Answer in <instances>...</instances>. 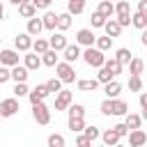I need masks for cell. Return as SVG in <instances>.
I'll return each mask as SVG.
<instances>
[{
	"label": "cell",
	"instance_id": "obj_1",
	"mask_svg": "<svg viewBox=\"0 0 147 147\" xmlns=\"http://www.w3.org/2000/svg\"><path fill=\"white\" fill-rule=\"evenodd\" d=\"M83 55V60L90 64V67H103V60H106V55H103V51H99V48H94V46H85V51L80 53Z\"/></svg>",
	"mask_w": 147,
	"mask_h": 147
},
{
	"label": "cell",
	"instance_id": "obj_2",
	"mask_svg": "<svg viewBox=\"0 0 147 147\" xmlns=\"http://www.w3.org/2000/svg\"><path fill=\"white\" fill-rule=\"evenodd\" d=\"M32 117H34V122L37 124H48L51 122V108L44 103V101H37V103H32Z\"/></svg>",
	"mask_w": 147,
	"mask_h": 147
},
{
	"label": "cell",
	"instance_id": "obj_3",
	"mask_svg": "<svg viewBox=\"0 0 147 147\" xmlns=\"http://www.w3.org/2000/svg\"><path fill=\"white\" fill-rule=\"evenodd\" d=\"M55 71H57V78L62 83H74L76 80V71H74V67L69 62H57L55 64Z\"/></svg>",
	"mask_w": 147,
	"mask_h": 147
},
{
	"label": "cell",
	"instance_id": "obj_4",
	"mask_svg": "<svg viewBox=\"0 0 147 147\" xmlns=\"http://www.w3.org/2000/svg\"><path fill=\"white\" fill-rule=\"evenodd\" d=\"M18 110H21L18 99H5V101H0V117H14Z\"/></svg>",
	"mask_w": 147,
	"mask_h": 147
},
{
	"label": "cell",
	"instance_id": "obj_5",
	"mask_svg": "<svg viewBox=\"0 0 147 147\" xmlns=\"http://www.w3.org/2000/svg\"><path fill=\"white\" fill-rule=\"evenodd\" d=\"M69 103H74V94L69 90H60L55 94V110H67Z\"/></svg>",
	"mask_w": 147,
	"mask_h": 147
},
{
	"label": "cell",
	"instance_id": "obj_6",
	"mask_svg": "<svg viewBox=\"0 0 147 147\" xmlns=\"http://www.w3.org/2000/svg\"><path fill=\"white\" fill-rule=\"evenodd\" d=\"M28 76H30V71H28L23 64H14V67H9V80H14V83H25Z\"/></svg>",
	"mask_w": 147,
	"mask_h": 147
},
{
	"label": "cell",
	"instance_id": "obj_7",
	"mask_svg": "<svg viewBox=\"0 0 147 147\" xmlns=\"http://www.w3.org/2000/svg\"><path fill=\"white\" fill-rule=\"evenodd\" d=\"M147 142V133L142 129H131L129 131V145L131 147H145Z\"/></svg>",
	"mask_w": 147,
	"mask_h": 147
},
{
	"label": "cell",
	"instance_id": "obj_8",
	"mask_svg": "<svg viewBox=\"0 0 147 147\" xmlns=\"http://www.w3.org/2000/svg\"><path fill=\"white\" fill-rule=\"evenodd\" d=\"M94 39H96V34L92 30H87V28H83V30L76 32V41L80 46H94Z\"/></svg>",
	"mask_w": 147,
	"mask_h": 147
},
{
	"label": "cell",
	"instance_id": "obj_9",
	"mask_svg": "<svg viewBox=\"0 0 147 147\" xmlns=\"http://www.w3.org/2000/svg\"><path fill=\"white\" fill-rule=\"evenodd\" d=\"M0 64H2V67H14V64H18V53L11 51V48L0 51Z\"/></svg>",
	"mask_w": 147,
	"mask_h": 147
},
{
	"label": "cell",
	"instance_id": "obj_10",
	"mask_svg": "<svg viewBox=\"0 0 147 147\" xmlns=\"http://www.w3.org/2000/svg\"><path fill=\"white\" fill-rule=\"evenodd\" d=\"M14 46H16V51L28 53L30 46H32V37H30L28 32H21V34H16V39H14Z\"/></svg>",
	"mask_w": 147,
	"mask_h": 147
},
{
	"label": "cell",
	"instance_id": "obj_11",
	"mask_svg": "<svg viewBox=\"0 0 147 147\" xmlns=\"http://www.w3.org/2000/svg\"><path fill=\"white\" fill-rule=\"evenodd\" d=\"M62 53H64V55H62L64 62H69V64L76 62V60L80 57V48H78V44H67V46L62 48Z\"/></svg>",
	"mask_w": 147,
	"mask_h": 147
},
{
	"label": "cell",
	"instance_id": "obj_12",
	"mask_svg": "<svg viewBox=\"0 0 147 147\" xmlns=\"http://www.w3.org/2000/svg\"><path fill=\"white\" fill-rule=\"evenodd\" d=\"M48 94H51V92L46 90V85H37L34 90L28 92V99H30V103H37V101H44Z\"/></svg>",
	"mask_w": 147,
	"mask_h": 147
},
{
	"label": "cell",
	"instance_id": "obj_13",
	"mask_svg": "<svg viewBox=\"0 0 147 147\" xmlns=\"http://www.w3.org/2000/svg\"><path fill=\"white\" fill-rule=\"evenodd\" d=\"M23 67H25L28 71H37V69L41 67V57H39L37 53H28V55L23 57Z\"/></svg>",
	"mask_w": 147,
	"mask_h": 147
},
{
	"label": "cell",
	"instance_id": "obj_14",
	"mask_svg": "<svg viewBox=\"0 0 147 147\" xmlns=\"http://www.w3.org/2000/svg\"><path fill=\"white\" fill-rule=\"evenodd\" d=\"M103 30H106V37H110V39L119 37V32H122V28H119V23H117L115 18H108V21L103 23Z\"/></svg>",
	"mask_w": 147,
	"mask_h": 147
},
{
	"label": "cell",
	"instance_id": "obj_15",
	"mask_svg": "<svg viewBox=\"0 0 147 147\" xmlns=\"http://www.w3.org/2000/svg\"><path fill=\"white\" fill-rule=\"evenodd\" d=\"M129 113V103L122 99H110V115H126Z\"/></svg>",
	"mask_w": 147,
	"mask_h": 147
},
{
	"label": "cell",
	"instance_id": "obj_16",
	"mask_svg": "<svg viewBox=\"0 0 147 147\" xmlns=\"http://www.w3.org/2000/svg\"><path fill=\"white\" fill-rule=\"evenodd\" d=\"M44 30V25H41V18H37V16H32V18H28V34L30 37H39V32Z\"/></svg>",
	"mask_w": 147,
	"mask_h": 147
},
{
	"label": "cell",
	"instance_id": "obj_17",
	"mask_svg": "<svg viewBox=\"0 0 147 147\" xmlns=\"http://www.w3.org/2000/svg\"><path fill=\"white\" fill-rule=\"evenodd\" d=\"M67 46V37L62 34V32H55L51 39H48V48H53V51H62Z\"/></svg>",
	"mask_w": 147,
	"mask_h": 147
},
{
	"label": "cell",
	"instance_id": "obj_18",
	"mask_svg": "<svg viewBox=\"0 0 147 147\" xmlns=\"http://www.w3.org/2000/svg\"><path fill=\"white\" fill-rule=\"evenodd\" d=\"M96 11H99L103 18H110V16L115 14V5H113L110 0H99V7H96Z\"/></svg>",
	"mask_w": 147,
	"mask_h": 147
},
{
	"label": "cell",
	"instance_id": "obj_19",
	"mask_svg": "<svg viewBox=\"0 0 147 147\" xmlns=\"http://www.w3.org/2000/svg\"><path fill=\"white\" fill-rule=\"evenodd\" d=\"M103 92H106V96H108V99H117V96H119V92H122V85H119L117 80H110V83H106Z\"/></svg>",
	"mask_w": 147,
	"mask_h": 147
},
{
	"label": "cell",
	"instance_id": "obj_20",
	"mask_svg": "<svg viewBox=\"0 0 147 147\" xmlns=\"http://www.w3.org/2000/svg\"><path fill=\"white\" fill-rule=\"evenodd\" d=\"M85 2H87V0H69V2H67V11H69L71 16L83 14V11H85Z\"/></svg>",
	"mask_w": 147,
	"mask_h": 147
},
{
	"label": "cell",
	"instance_id": "obj_21",
	"mask_svg": "<svg viewBox=\"0 0 147 147\" xmlns=\"http://www.w3.org/2000/svg\"><path fill=\"white\" fill-rule=\"evenodd\" d=\"M60 32H64V30H69L71 28V14L69 11H64V14H57V25H55Z\"/></svg>",
	"mask_w": 147,
	"mask_h": 147
},
{
	"label": "cell",
	"instance_id": "obj_22",
	"mask_svg": "<svg viewBox=\"0 0 147 147\" xmlns=\"http://www.w3.org/2000/svg\"><path fill=\"white\" fill-rule=\"evenodd\" d=\"M41 64H46V67H55V64H57V51L48 48L46 53H41Z\"/></svg>",
	"mask_w": 147,
	"mask_h": 147
},
{
	"label": "cell",
	"instance_id": "obj_23",
	"mask_svg": "<svg viewBox=\"0 0 147 147\" xmlns=\"http://www.w3.org/2000/svg\"><path fill=\"white\" fill-rule=\"evenodd\" d=\"M142 69H145V62H142L140 57H131V60H129V71H131V76H140Z\"/></svg>",
	"mask_w": 147,
	"mask_h": 147
},
{
	"label": "cell",
	"instance_id": "obj_24",
	"mask_svg": "<svg viewBox=\"0 0 147 147\" xmlns=\"http://www.w3.org/2000/svg\"><path fill=\"white\" fill-rule=\"evenodd\" d=\"M99 87V80L96 78H85V80H78V90L80 92H94Z\"/></svg>",
	"mask_w": 147,
	"mask_h": 147
},
{
	"label": "cell",
	"instance_id": "obj_25",
	"mask_svg": "<svg viewBox=\"0 0 147 147\" xmlns=\"http://www.w3.org/2000/svg\"><path fill=\"white\" fill-rule=\"evenodd\" d=\"M101 140H103V145H108V147H113V145H117L119 142V136L113 131V129H108V131H103L101 136H99Z\"/></svg>",
	"mask_w": 147,
	"mask_h": 147
},
{
	"label": "cell",
	"instance_id": "obj_26",
	"mask_svg": "<svg viewBox=\"0 0 147 147\" xmlns=\"http://www.w3.org/2000/svg\"><path fill=\"white\" fill-rule=\"evenodd\" d=\"M18 14L23 18H32V16H37V9L32 2H23V5H18Z\"/></svg>",
	"mask_w": 147,
	"mask_h": 147
},
{
	"label": "cell",
	"instance_id": "obj_27",
	"mask_svg": "<svg viewBox=\"0 0 147 147\" xmlns=\"http://www.w3.org/2000/svg\"><path fill=\"white\" fill-rule=\"evenodd\" d=\"M41 25H44L46 30H55V25H57V14L46 11V14H44V18H41Z\"/></svg>",
	"mask_w": 147,
	"mask_h": 147
},
{
	"label": "cell",
	"instance_id": "obj_28",
	"mask_svg": "<svg viewBox=\"0 0 147 147\" xmlns=\"http://www.w3.org/2000/svg\"><path fill=\"white\" fill-rule=\"evenodd\" d=\"M131 25H136L138 30H145L147 28V14H140V11L131 14Z\"/></svg>",
	"mask_w": 147,
	"mask_h": 147
},
{
	"label": "cell",
	"instance_id": "obj_29",
	"mask_svg": "<svg viewBox=\"0 0 147 147\" xmlns=\"http://www.w3.org/2000/svg\"><path fill=\"white\" fill-rule=\"evenodd\" d=\"M126 129H140L142 124V115H133V113H126V119H124Z\"/></svg>",
	"mask_w": 147,
	"mask_h": 147
},
{
	"label": "cell",
	"instance_id": "obj_30",
	"mask_svg": "<svg viewBox=\"0 0 147 147\" xmlns=\"http://www.w3.org/2000/svg\"><path fill=\"white\" fill-rule=\"evenodd\" d=\"M103 67H106V69H108L113 76H119V74H122V64H119L115 57H110V60H103Z\"/></svg>",
	"mask_w": 147,
	"mask_h": 147
},
{
	"label": "cell",
	"instance_id": "obj_31",
	"mask_svg": "<svg viewBox=\"0 0 147 147\" xmlns=\"http://www.w3.org/2000/svg\"><path fill=\"white\" fill-rule=\"evenodd\" d=\"M115 14H117V16H131V5H129L126 0H119V2L115 5Z\"/></svg>",
	"mask_w": 147,
	"mask_h": 147
},
{
	"label": "cell",
	"instance_id": "obj_32",
	"mask_svg": "<svg viewBox=\"0 0 147 147\" xmlns=\"http://www.w3.org/2000/svg\"><path fill=\"white\" fill-rule=\"evenodd\" d=\"M30 48H32V51H34L37 55H41V53H46V51H48V41H46V39H39V37H37V39L32 41V46H30Z\"/></svg>",
	"mask_w": 147,
	"mask_h": 147
},
{
	"label": "cell",
	"instance_id": "obj_33",
	"mask_svg": "<svg viewBox=\"0 0 147 147\" xmlns=\"http://www.w3.org/2000/svg\"><path fill=\"white\" fill-rule=\"evenodd\" d=\"M69 117H85V106L83 103H69Z\"/></svg>",
	"mask_w": 147,
	"mask_h": 147
},
{
	"label": "cell",
	"instance_id": "obj_34",
	"mask_svg": "<svg viewBox=\"0 0 147 147\" xmlns=\"http://www.w3.org/2000/svg\"><path fill=\"white\" fill-rule=\"evenodd\" d=\"M83 126H85V117H69V129L74 133H80Z\"/></svg>",
	"mask_w": 147,
	"mask_h": 147
},
{
	"label": "cell",
	"instance_id": "obj_35",
	"mask_svg": "<svg viewBox=\"0 0 147 147\" xmlns=\"http://www.w3.org/2000/svg\"><path fill=\"white\" fill-rule=\"evenodd\" d=\"M83 136H85L87 140H92V142H94V140L101 136V131H99V126H94V124H92V126H83Z\"/></svg>",
	"mask_w": 147,
	"mask_h": 147
},
{
	"label": "cell",
	"instance_id": "obj_36",
	"mask_svg": "<svg viewBox=\"0 0 147 147\" xmlns=\"http://www.w3.org/2000/svg\"><path fill=\"white\" fill-rule=\"evenodd\" d=\"M113 46V39L110 37H96L94 39V48H99V51H108Z\"/></svg>",
	"mask_w": 147,
	"mask_h": 147
},
{
	"label": "cell",
	"instance_id": "obj_37",
	"mask_svg": "<svg viewBox=\"0 0 147 147\" xmlns=\"http://www.w3.org/2000/svg\"><path fill=\"white\" fill-rule=\"evenodd\" d=\"M115 60H117L122 67H124V64H129V60H131V51H129V48H119V51L115 53Z\"/></svg>",
	"mask_w": 147,
	"mask_h": 147
},
{
	"label": "cell",
	"instance_id": "obj_38",
	"mask_svg": "<svg viewBox=\"0 0 147 147\" xmlns=\"http://www.w3.org/2000/svg\"><path fill=\"white\" fill-rule=\"evenodd\" d=\"M96 80L106 85V83H110V80H115V76H113V74H110V71H108L106 67H99V74H96Z\"/></svg>",
	"mask_w": 147,
	"mask_h": 147
},
{
	"label": "cell",
	"instance_id": "obj_39",
	"mask_svg": "<svg viewBox=\"0 0 147 147\" xmlns=\"http://www.w3.org/2000/svg\"><path fill=\"white\" fill-rule=\"evenodd\" d=\"M44 85H46V90H48L51 94H57V92L62 90V80H60L57 76H55V78H51V80H48V83H44Z\"/></svg>",
	"mask_w": 147,
	"mask_h": 147
},
{
	"label": "cell",
	"instance_id": "obj_40",
	"mask_svg": "<svg viewBox=\"0 0 147 147\" xmlns=\"http://www.w3.org/2000/svg\"><path fill=\"white\" fill-rule=\"evenodd\" d=\"M48 147H64V136L51 133V136H48Z\"/></svg>",
	"mask_w": 147,
	"mask_h": 147
},
{
	"label": "cell",
	"instance_id": "obj_41",
	"mask_svg": "<svg viewBox=\"0 0 147 147\" xmlns=\"http://www.w3.org/2000/svg\"><path fill=\"white\" fill-rule=\"evenodd\" d=\"M129 90H131V92H140V90H142L140 76H131V78H129Z\"/></svg>",
	"mask_w": 147,
	"mask_h": 147
},
{
	"label": "cell",
	"instance_id": "obj_42",
	"mask_svg": "<svg viewBox=\"0 0 147 147\" xmlns=\"http://www.w3.org/2000/svg\"><path fill=\"white\" fill-rule=\"evenodd\" d=\"M90 21H92V28H103V23H106L108 18H103L99 11H94V14L90 16Z\"/></svg>",
	"mask_w": 147,
	"mask_h": 147
},
{
	"label": "cell",
	"instance_id": "obj_43",
	"mask_svg": "<svg viewBox=\"0 0 147 147\" xmlns=\"http://www.w3.org/2000/svg\"><path fill=\"white\" fill-rule=\"evenodd\" d=\"M28 92H30V90H28L25 83H16V85H14V96L21 99V96H28Z\"/></svg>",
	"mask_w": 147,
	"mask_h": 147
},
{
	"label": "cell",
	"instance_id": "obj_44",
	"mask_svg": "<svg viewBox=\"0 0 147 147\" xmlns=\"http://www.w3.org/2000/svg\"><path fill=\"white\" fill-rule=\"evenodd\" d=\"M113 131H115V133H117L119 138H124V136L129 133V129H126V124H115V126H113Z\"/></svg>",
	"mask_w": 147,
	"mask_h": 147
},
{
	"label": "cell",
	"instance_id": "obj_45",
	"mask_svg": "<svg viewBox=\"0 0 147 147\" xmlns=\"http://www.w3.org/2000/svg\"><path fill=\"white\" fill-rule=\"evenodd\" d=\"M76 147H92V140H87V138L80 133V136L76 138Z\"/></svg>",
	"mask_w": 147,
	"mask_h": 147
},
{
	"label": "cell",
	"instance_id": "obj_46",
	"mask_svg": "<svg viewBox=\"0 0 147 147\" xmlns=\"http://www.w3.org/2000/svg\"><path fill=\"white\" fill-rule=\"evenodd\" d=\"M7 80H9V67H2L0 64V85L7 83Z\"/></svg>",
	"mask_w": 147,
	"mask_h": 147
},
{
	"label": "cell",
	"instance_id": "obj_47",
	"mask_svg": "<svg viewBox=\"0 0 147 147\" xmlns=\"http://www.w3.org/2000/svg\"><path fill=\"white\" fill-rule=\"evenodd\" d=\"M30 2L34 5V9H46V7H48L53 0H30Z\"/></svg>",
	"mask_w": 147,
	"mask_h": 147
},
{
	"label": "cell",
	"instance_id": "obj_48",
	"mask_svg": "<svg viewBox=\"0 0 147 147\" xmlns=\"http://www.w3.org/2000/svg\"><path fill=\"white\" fill-rule=\"evenodd\" d=\"M140 108L145 110V113H142V117H145V115H147V94H140Z\"/></svg>",
	"mask_w": 147,
	"mask_h": 147
},
{
	"label": "cell",
	"instance_id": "obj_49",
	"mask_svg": "<svg viewBox=\"0 0 147 147\" xmlns=\"http://www.w3.org/2000/svg\"><path fill=\"white\" fill-rule=\"evenodd\" d=\"M101 113H103V115H110V99H106V101L101 103Z\"/></svg>",
	"mask_w": 147,
	"mask_h": 147
},
{
	"label": "cell",
	"instance_id": "obj_50",
	"mask_svg": "<svg viewBox=\"0 0 147 147\" xmlns=\"http://www.w3.org/2000/svg\"><path fill=\"white\" fill-rule=\"evenodd\" d=\"M138 11L140 14H147V0H140L138 2Z\"/></svg>",
	"mask_w": 147,
	"mask_h": 147
},
{
	"label": "cell",
	"instance_id": "obj_51",
	"mask_svg": "<svg viewBox=\"0 0 147 147\" xmlns=\"http://www.w3.org/2000/svg\"><path fill=\"white\" fill-rule=\"evenodd\" d=\"M140 37H142V39H140V41H142V46H147V30H142V34H140Z\"/></svg>",
	"mask_w": 147,
	"mask_h": 147
},
{
	"label": "cell",
	"instance_id": "obj_52",
	"mask_svg": "<svg viewBox=\"0 0 147 147\" xmlns=\"http://www.w3.org/2000/svg\"><path fill=\"white\" fill-rule=\"evenodd\" d=\"M9 2H11V5H16V7H18V5H23V2H30V0H9Z\"/></svg>",
	"mask_w": 147,
	"mask_h": 147
},
{
	"label": "cell",
	"instance_id": "obj_53",
	"mask_svg": "<svg viewBox=\"0 0 147 147\" xmlns=\"http://www.w3.org/2000/svg\"><path fill=\"white\" fill-rule=\"evenodd\" d=\"M2 16H5V7H2V2H0V21H2Z\"/></svg>",
	"mask_w": 147,
	"mask_h": 147
},
{
	"label": "cell",
	"instance_id": "obj_54",
	"mask_svg": "<svg viewBox=\"0 0 147 147\" xmlns=\"http://www.w3.org/2000/svg\"><path fill=\"white\" fill-rule=\"evenodd\" d=\"M113 147H124V145H119V142H117V145H113Z\"/></svg>",
	"mask_w": 147,
	"mask_h": 147
}]
</instances>
